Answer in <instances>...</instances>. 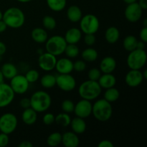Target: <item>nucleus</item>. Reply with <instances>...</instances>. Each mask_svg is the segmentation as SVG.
Here are the masks:
<instances>
[{
    "mask_svg": "<svg viewBox=\"0 0 147 147\" xmlns=\"http://www.w3.org/2000/svg\"><path fill=\"white\" fill-rule=\"evenodd\" d=\"M2 20L6 23L7 27L19 29L22 27L25 22V16L22 10L18 7H10L3 14Z\"/></svg>",
    "mask_w": 147,
    "mask_h": 147,
    "instance_id": "f257e3e1",
    "label": "nucleus"
},
{
    "mask_svg": "<svg viewBox=\"0 0 147 147\" xmlns=\"http://www.w3.org/2000/svg\"><path fill=\"white\" fill-rule=\"evenodd\" d=\"M92 114L97 121L101 122L107 121L113 114L111 103L104 98L96 100L92 106Z\"/></svg>",
    "mask_w": 147,
    "mask_h": 147,
    "instance_id": "f03ea898",
    "label": "nucleus"
},
{
    "mask_svg": "<svg viewBox=\"0 0 147 147\" xmlns=\"http://www.w3.org/2000/svg\"><path fill=\"white\" fill-rule=\"evenodd\" d=\"M31 108L37 113H42L50 108L52 98L48 93L43 90L36 91L30 98Z\"/></svg>",
    "mask_w": 147,
    "mask_h": 147,
    "instance_id": "7ed1b4c3",
    "label": "nucleus"
},
{
    "mask_svg": "<svg viewBox=\"0 0 147 147\" xmlns=\"http://www.w3.org/2000/svg\"><path fill=\"white\" fill-rule=\"evenodd\" d=\"M101 89L98 81L88 79L80 85L78 88V93L83 99L93 100L100 96L101 93Z\"/></svg>",
    "mask_w": 147,
    "mask_h": 147,
    "instance_id": "20e7f679",
    "label": "nucleus"
},
{
    "mask_svg": "<svg viewBox=\"0 0 147 147\" xmlns=\"http://www.w3.org/2000/svg\"><path fill=\"white\" fill-rule=\"evenodd\" d=\"M147 55L144 50L135 49L129 52L126 59L128 67L132 70H141L146 65Z\"/></svg>",
    "mask_w": 147,
    "mask_h": 147,
    "instance_id": "39448f33",
    "label": "nucleus"
},
{
    "mask_svg": "<svg viewBox=\"0 0 147 147\" xmlns=\"http://www.w3.org/2000/svg\"><path fill=\"white\" fill-rule=\"evenodd\" d=\"M67 42L64 37L60 35H54L47 38L45 42L46 51L55 56L60 55L64 53Z\"/></svg>",
    "mask_w": 147,
    "mask_h": 147,
    "instance_id": "423d86ee",
    "label": "nucleus"
},
{
    "mask_svg": "<svg viewBox=\"0 0 147 147\" xmlns=\"http://www.w3.org/2000/svg\"><path fill=\"white\" fill-rule=\"evenodd\" d=\"M100 27V22L96 15L86 14L80 20V30L86 34H96Z\"/></svg>",
    "mask_w": 147,
    "mask_h": 147,
    "instance_id": "0eeeda50",
    "label": "nucleus"
},
{
    "mask_svg": "<svg viewBox=\"0 0 147 147\" xmlns=\"http://www.w3.org/2000/svg\"><path fill=\"white\" fill-rule=\"evenodd\" d=\"M18 125L17 118L14 113H6L0 117V131L9 135L16 130Z\"/></svg>",
    "mask_w": 147,
    "mask_h": 147,
    "instance_id": "6e6552de",
    "label": "nucleus"
},
{
    "mask_svg": "<svg viewBox=\"0 0 147 147\" xmlns=\"http://www.w3.org/2000/svg\"><path fill=\"white\" fill-rule=\"evenodd\" d=\"M9 86L15 94H24L28 90L30 83L25 76L17 74L10 79Z\"/></svg>",
    "mask_w": 147,
    "mask_h": 147,
    "instance_id": "1a4fd4ad",
    "label": "nucleus"
},
{
    "mask_svg": "<svg viewBox=\"0 0 147 147\" xmlns=\"http://www.w3.org/2000/svg\"><path fill=\"white\" fill-rule=\"evenodd\" d=\"M56 85L57 87L65 92H70L76 86V80L70 74H59L56 76Z\"/></svg>",
    "mask_w": 147,
    "mask_h": 147,
    "instance_id": "9d476101",
    "label": "nucleus"
},
{
    "mask_svg": "<svg viewBox=\"0 0 147 147\" xmlns=\"http://www.w3.org/2000/svg\"><path fill=\"white\" fill-rule=\"evenodd\" d=\"M15 93L9 84L0 83V109L5 108L12 103Z\"/></svg>",
    "mask_w": 147,
    "mask_h": 147,
    "instance_id": "9b49d317",
    "label": "nucleus"
},
{
    "mask_svg": "<svg viewBox=\"0 0 147 147\" xmlns=\"http://www.w3.org/2000/svg\"><path fill=\"white\" fill-rule=\"evenodd\" d=\"M56 62H57L56 56L46 52V53H43L40 55L37 63H38L39 67L42 70L46 72H49L55 69Z\"/></svg>",
    "mask_w": 147,
    "mask_h": 147,
    "instance_id": "f8f14e48",
    "label": "nucleus"
},
{
    "mask_svg": "<svg viewBox=\"0 0 147 147\" xmlns=\"http://www.w3.org/2000/svg\"><path fill=\"white\" fill-rule=\"evenodd\" d=\"M143 10L139 5L138 2L131 3V4H127V7L125 9L124 14L126 19L131 23L137 22L142 18Z\"/></svg>",
    "mask_w": 147,
    "mask_h": 147,
    "instance_id": "ddd939ff",
    "label": "nucleus"
},
{
    "mask_svg": "<svg viewBox=\"0 0 147 147\" xmlns=\"http://www.w3.org/2000/svg\"><path fill=\"white\" fill-rule=\"evenodd\" d=\"M92 106L90 100L82 98L75 105L73 112L78 117L86 119L92 114Z\"/></svg>",
    "mask_w": 147,
    "mask_h": 147,
    "instance_id": "4468645a",
    "label": "nucleus"
},
{
    "mask_svg": "<svg viewBox=\"0 0 147 147\" xmlns=\"http://www.w3.org/2000/svg\"><path fill=\"white\" fill-rule=\"evenodd\" d=\"M144 80L142 72L140 70H132L131 69L125 77V82L129 87L136 88L140 86Z\"/></svg>",
    "mask_w": 147,
    "mask_h": 147,
    "instance_id": "2eb2a0df",
    "label": "nucleus"
},
{
    "mask_svg": "<svg viewBox=\"0 0 147 147\" xmlns=\"http://www.w3.org/2000/svg\"><path fill=\"white\" fill-rule=\"evenodd\" d=\"M55 68L59 74H70L73 70V63L68 57H63L57 60Z\"/></svg>",
    "mask_w": 147,
    "mask_h": 147,
    "instance_id": "dca6fc26",
    "label": "nucleus"
},
{
    "mask_svg": "<svg viewBox=\"0 0 147 147\" xmlns=\"http://www.w3.org/2000/svg\"><path fill=\"white\" fill-rule=\"evenodd\" d=\"M61 143L65 147H77L80 144V139L77 134L67 131L62 135Z\"/></svg>",
    "mask_w": 147,
    "mask_h": 147,
    "instance_id": "f3484780",
    "label": "nucleus"
},
{
    "mask_svg": "<svg viewBox=\"0 0 147 147\" xmlns=\"http://www.w3.org/2000/svg\"><path fill=\"white\" fill-rule=\"evenodd\" d=\"M67 44H77L82 38V32L80 29L73 27L66 32L64 37Z\"/></svg>",
    "mask_w": 147,
    "mask_h": 147,
    "instance_id": "a211bd4d",
    "label": "nucleus"
},
{
    "mask_svg": "<svg viewBox=\"0 0 147 147\" xmlns=\"http://www.w3.org/2000/svg\"><path fill=\"white\" fill-rule=\"evenodd\" d=\"M116 67V60L111 56L105 57L100 63V70L103 73H112Z\"/></svg>",
    "mask_w": 147,
    "mask_h": 147,
    "instance_id": "6ab92c4d",
    "label": "nucleus"
},
{
    "mask_svg": "<svg viewBox=\"0 0 147 147\" xmlns=\"http://www.w3.org/2000/svg\"><path fill=\"white\" fill-rule=\"evenodd\" d=\"M98 83L101 88L108 89L114 87L116 83V78L112 73H103L98 80Z\"/></svg>",
    "mask_w": 147,
    "mask_h": 147,
    "instance_id": "aec40b11",
    "label": "nucleus"
},
{
    "mask_svg": "<svg viewBox=\"0 0 147 147\" xmlns=\"http://www.w3.org/2000/svg\"><path fill=\"white\" fill-rule=\"evenodd\" d=\"M37 119V112L31 107L24 109L22 114V120L27 126H32L34 124Z\"/></svg>",
    "mask_w": 147,
    "mask_h": 147,
    "instance_id": "412c9836",
    "label": "nucleus"
},
{
    "mask_svg": "<svg viewBox=\"0 0 147 147\" xmlns=\"http://www.w3.org/2000/svg\"><path fill=\"white\" fill-rule=\"evenodd\" d=\"M70 125L73 131L77 134H81L84 133L86 130V127H87L84 119L78 117V116L74 118L73 120L71 119Z\"/></svg>",
    "mask_w": 147,
    "mask_h": 147,
    "instance_id": "4be33fe9",
    "label": "nucleus"
},
{
    "mask_svg": "<svg viewBox=\"0 0 147 147\" xmlns=\"http://www.w3.org/2000/svg\"><path fill=\"white\" fill-rule=\"evenodd\" d=\"M67 17L71 22L77 23L80 22V19L83 17V14L80 7L76 5H72L67 9Z\"/></svg>",
    "mask_w": 147,
    "mask_h": 147,
    "instance_id": "5701e85b",
    "label": "nucleus"
},
{
    "mask_svg": "<svg viewBox=\"0 0 147 147\" xmlns=\"http://www.w3.org/2000/svg\"><path fill=\"white\" fill-rule=\"evenodd\" d=\"M31 37L35 42L45 43L48 38V34L45 29L41 28V27H37L32 31Z\"/></svg>",
    "mask_w": 147,
    "mask_h": 147,
    "instance_id": "b1692460",
    "label": "nucleus"
},
{
    "mask_svg": "<svg viewBox=\"0 0 147 147\" xmlns=\"http://www.w3.org/2000/svg\"><path fill=\"white\" fill-rule=\"evenodd\" d=\"M120 37V31L116 27H109L105 32V39L109 44H114Z\"/></svg>",
    "mask_w": 147,
    "mask_h": 147,
    "instance_id": "393cba45",
    "label": "nucleus"
},
{
    "mask_svg": "<svg viewBox=\"0 0 147 147\" xmlns=\"http://www.w3.org/2000/svg\"><path fill=\"white\" fill-rule=\"evenodd\" d=\"M1 70L4 78H7L8 80L12 78L14 76L17 75V73H18L17 67L14 64L10 63H4L1 66Z\"/></svg>",
    "mask_w": 147,
    "mask_h": 147,
    "instance_id": "a878e982",
    "label": "nucleus"
},
{
    "mask_svg": "<svg viewBox=\"0 0 147 147\" xmlns=\"http://www.w3.org/2000/svg\"><path fill=\"white\" fill-rule=\"evenodd\" d=\"M47 5L52 11L58 12L65 8L67 0H46Z\"/></svg>",
    "mask_w": 147,
    "mask_h": 147,
    "instance_id": "bb28decb",
    "label": "nucleus"
},
{
    "mask_svg": "<svg viewBox=\"0 0 147 147\" xmlns=\"http://www.w3.org/2000/svg\"><path fill=\"white\" fill-rule=\"evenodd\" d=\"M82 58L84 60V61L88 62V63H93L96 61L98 57V53L95 49L92 47H88L82 52Z\"/></svg>",
    "mask_w": 147,
    "mask_h": 147,
    "instance_id": "cd10ccee",
    "label": "nucleus"
},
{
    "mask_svg": "<svg viewBox=\"0 0 147 147\" xmlns=\"http://www.w3.org/2000/svg\"><path fill=\"white\" fill-rule=\"evenodd\" d=\"M40 84L45 88H52L56 85V76L52 74H45L40 79Z\"/></svg>",
    "mask_w": 147,
    "mask_h": 147,
    "instance_id": "c85d7f7f",
    "label": "nucleus"
},
{
    "mask_svg": "<svg viewBox=\"0 0 147 147\" xmlns=\"http://www.w3.org/2000/svg\"><path fill=\"white\" fill-rule=\"evenodd\" d=\"M138 40L134 35H128L124 38L123 42V46L125 50L128 52H131L132 50L136 49L137 47Z\"/></svg>",
    "mask_w": 147,
    "mask_h": 147,
    "instance_id": "c756f323",
    "label": "nucleus"
},
{
    "mask_svg": "<svg viewBox=\"0 0 147 147\" xmlns=\"http://www.w3.org/2000/svg\"><path fill=\"white\" fill-rule=\"evenodd\" d=\"M119 96H120V93H119V90L116 88L112 87L106 89L103 98L109 101V103H112L113 102H116L119 98Z\"/></svg>",
    "mask_w": 147,
    "mask_h": 147,
    "instance_id": "7c9ffc66",
    "label": "nucleus"
},
{
    "mask_svg": "<svg viewBox=\"0 0 147 147\" xmlns=\"http://www.w3.org/2000/svg\"><path fill=\"white\" fill-rule=\"evenodd\" d=\"M55 122L57 124L63 127H67L70 126L71 122V118L69 116V113H60L57 114L55 118Z\"/></svg>",
    "mask_w": 147,
    "mask_h": 147,
    "instance_id": "2f4dec72",
    "label": "nucleus"
},
{
    "mask_svg": "<svg viewBox=\"0 0 147 147\" xmlns=\"http://www.w3.org/2000/svg\"><path fill=\"white\" fill-rule=\"evenodd\" d=\"M62 142V134L59 132H54L48 136L47 139V144L48 146H57Z\"/></svg>",
    "mask_w": 147,
    "mask_h": 147,
    "instance_id": "473e14b6",
    "label": "nucleus"
},
{
    "mask_svg": "<svg viewBox=\"0 0 147 147\" xmlns=\"http://www.w3.org/2000/svg\"><path fill=\"white\" fill-rule=\"evenodd\" d=\"M79 47L76 44H67L64 53L68 58H75L79 55Z\"/></svg>",
    "mask_w": 147,
    "mask_h": 147,
    "instance_id": "72a5a7b5",
    "label": "nucleus"
},
{
    "mask_svg": "<svg viewBox=\"0 0 147 147\" xmlns=\"http://www.w3.org/2000/svg\"><path fill=\"white\" fill-rule=\"evenodd\" d=\"M42 25L45 29L48 30H54L57 25V22L54 17L51 16L47 15L43 17L42 19Z\"/></svg>",
    "mask_w": 147,
    "mask_h": 147,
    "instance_id": "f704fd0d",
    "label": "nucleus"
},
{
    "mask_svg": "<svg viewBox=\"0 0 147 147\" xmlns=\"http://www.w3.org/2000/svg\"><path fill=\"white\" fill-rule=\"evenodd\" d=\"M25 78L27 80V81L30 83H35L40 78V74H39L38 71L36 70H30L26 73Z\"/></svg>",
    "mask_w": 147,
    "mask_h": 147,
    "instance_id": "c9c22d12",
    "label": "nucleus"
},
{
    "mask_svg": "<svg viewBox=\"0 0 147 147\" xmlns=\"http://www.w3.org/2000/svg\"><path fill=\"white\" fill-rule=\"evenodd\" d=\"M62 110L65 112V113H73V111H74L75 108V104L71 100H69V99H66L63 101L61 104Z\"/></svg>",
    "mask_w": 147,
    "mask_h": 147,
    "instance_id": "e433bc0d",
    "label": "nucleus"
},
{
    "mask_svg": "<svg viewBox=\"0 0 147 147\" xmlns=\"http://www.w3.org/2000/svg\"><path fill=\"white\" fill-rule=\"evenodd\" d=\"M101 76V71L100 69L98 68H92L88 73V77L89 80H95V81H98L99 78Z\"/></svg>",
    "mask_w": 147,
    "mask_h": 147,
    "instance_id": "4c0bfd02",
    "label": "nucleus"
},
{
    "mask_svg": "<svg viewBox=\"0 0 147 147\" xmlns=\"http://www.w3.org/2000/svg\"><path fill=\"white\" fill-rule=\"evenodd\" d=\"M86 63L84 60H77L73 63V70L77 72H83L86 70Z\"/></svg>",
    "mask_w": 147,
    "mask_h": 147,
    "instance_id": "58836bf2",
    "label": "nucleus"
},
{
    "mask_svg": "<svg viewBox=\"0 0 147 147\" xmlns=\"http://www.w3.org/2000/svg\"><path fill=\"white\" fill-rule=\"evenodd\" d=\"M55 116L53 113H45L42 118V122L46 126H50L55 122Z\"/></svg>",
    "mask_w": 147,
    "mask_h": 147,
    "instance_id": "ea45409f",
    "label": "nucleus"
},
{
    "mask_svg": "<svg viewBox=\"0 0 147 147\" xmlns=\"http://www.w3.org/2000/svg\"><path fill=\"white\" fill-rule=\"evenodd\" d=\"M84 41L88 46L93 45L96 41L95 34H86L84 37Z\"/></svg>",
    "mask_w": 147,
    "mask_h": 147,
    "instance_id": "a19ab883",
    "label": "nucleus"
},
{
    "mask_svg": "<svg viewBox=\"0 0 147 147\" xmlns=\"http://www.w3.org/2000/svg\"><path fill=\"white\" fill-rule=\"evenodd\" d=\"M9 142V135L1 132L0 133V147H5L8 145Z\"/></svg>",
    "mask_w": 147,
    "mask_h": 147,
    "instance_id": "79ce46f5",
    "label": "nucleus"
},
{
    "mask_svg": "<svg viewBox=\"0 0 147 147\" xmlns=\"http://www.w3.org/2000/svg\"><path fill=\"white\" fill-rule=\"evenodd\" d=\"M20 105L22 109H26L31 107V103H30V99L27 98H23L20 100Z\"/></svg>",
    "mask_w": 147,
    "mask_h": 147,
    "instance_id": "37998d69",
    "label": "nucleus"
},
{
    "mask_svg": "<svg viewBox=\"0 0 147 147\" xmlns=\"http://www.w3.org/2000/svg\"><path fill=\"white\" fill-rule=\"evenodd\" d=\"M139 37L142 41L147 42V27H144L139 32Z\"/></svg>",
    "mask_w": 147,
    "mask_h": 147,
    "instance_id": "c03bdc74",
    "label": "nucleus"
},
{
    "mask_svg": "<svg viewBox=\"0 0 147 147\" xmlns=\"http://www.w3.org/2000/svg\"><path fill=\"white\" fill-rule=\"evenodd\" d=\"M98 147H113L114 145L112 143L111 141L109 140H102L99 142V144H98Z\"/></svg>",
    "mask_w": 147,
    "mask_h": 147,
    "instance_id": "a18cd8bd",
    "label": "nucleus"
},
{
    "mask_svg": "<svg viewBox=\"0 0 147 147\" xmlns=\"http://www.w3.org/2000/svg\"><path fill=\"white\" fill-rule=\"evenodd\" d=\"M19 147H32L33 144L29 141H23L21 143L19 144Z\"/></svg>",
    "mask_w": 147,
    "mask_h": 147,
    "instance_id": "49530a36",
    "label": "nucleus"
},
{
    "mask_svg": "<svg viewBox=\"0 0 147 147\" xmlns=\"http://www.w3.org/2000/svg\"><path fill=\"white\" fill-rule=\"evenodd\" d=\"M7 51V47L3 42L0 41V55L2 56Z\"/></svg>",
    "mask_w": 147,
    "mask_h": 147,
    "instance_id": "de8ad7c7",
    "label": "nucleus"
},
{
    "mask_svg": "<svg viewBox=\"0 0 147 147\" xmlns=\"http://www.w3.org/2000/svg\"><path fill=\"white\" fill-rule=\"evenodd\" d=\"M138 4L140 6L141 8L142 9V10L147 9V0H139Z\"/></svg>",
    "mask_w": 147,
    "mask_h": 147,
    "instance_id": "09e8293b",
    "label": "nucleus"
},
{
    "mask_svg": "<svg viewBox=\"0 0 147 147\" xmlns=\"http://www.w3.org/2000/svg\"><path fill=\"white\" fill-rule=\"evenodd\" d=\"M7 26L6 24V23L3 21L2 20H0V33H2L7 30Z\"/></svg>",
    "mask_w": 147,
    "mask_h": 147,
    "instance_id": "8fccbe9b",
    "label": "nucleus"
},
{
    "mask_svg": "<svg viewBox=\"0 0 147 147\" xmlns=\"http://www.w3.org/2000/svg\"><path fill=\"white\" fill-rule=\"evenodd\" d=\"M145 45H146V43H145L144 42L140 40V41H138L137 47H136V48L141 49V50H144Z\"/></svg>",
    "mask_w": 147,
    "mask_h": 147,
    "instance_id": "3c124183",
    "label": "nucleus"
},
{
    "mask_svg": "<svg viewBox=\"0 0 147 147\" xmlns=\"http://www.w3.org/2000/svg\"><path fill=\"white\" fill-rule=\"evenodd\" d=\"M137 1H138V0H123V2H125L126 4H131V3L136 2Z\"/></svg>",
    "mask_w": 147,
    "mask_h": 147,
    "instance_id": "603ef678",
    "label": "nucleus"
},
{
    "mask_svg": "<svg viewBox=\"0 0 147 147\" xmlns=\"http://www.w3.org/2000/svg\"><path fill=\"white\" fill-rule=\"evenodd\" d=\"M4 76H3L2 73H1V69H0V83H3V82H4Z\"/></svg>",
    "mask_w": 147,
    "mask_h": 147,
    "instance_id": "864d4df0",
    "label": "nucleus"
},
{
    "mask_svg": "<svg viewBox=\"0 0 147 147\" xmlns=\"http://www.w3.org/2000/svg\"><path fill=\"white\" fill-rule=\"evenodd\" d=\"M17 1L21 3H27V2H30V1H32V0H17Z\"/></svg>",
    "mask_w": 147,
    "mask_h": 147,
    "instance_id": "5fc2aeb1",
    "label": "nucleus"
},
{
    "mask_svg": "<svg viewBox=\"0 0 147 147\" xmlns=\"http://www.w3.org/2000/svg\"><path fill=\"white\" fill-rule=\"evenodd\" d=\"M142 75H143L144 79H147V70H145L142 73Z\"/></svg>",
    "mask_w": 147,
    "mask_h": 147,
    "instance_id": "6e6d98bb",
    "label": "nucleus"
},
{
    "mask_svg": "<svg viewBox=\"0 0 147 147\" xmlns=\"http://www.w3.org/2000/svg\"><path fill=\"white\" fill-rule=\"evenodd\" d=\"M144 27H147V19H144Z\"/></svg>",
    "mask_w": 147,
    "mask_h": 147,
    "instance_id": "4d7b16f0",
    "label": "nucleus"
},
{
    "mask_svg": "<svg viewBox=\"0 0 147 147\" xmlns=\"http://www.w3.org/2000/svg\"><path fill=\"white\" fill-rule=\"evenodd\" d=\"M2 17H3V13L1 12V11L0 10V20H2Z\"/></svg>",
    "mask_w": 147,
    "mask_h": 147,
    "instance_id": "13d9d810",
    "label": "nucleus"
},
{
    "mask_svg": "<svg viewBox=\"0 0 147 147\" xmlns=\"http://www.w3.org/2000/svg\"><path fill=\"white\" fill-rule=\"evenodd\" d=\"M1 59H2V56L0 55V61H1Z\"/></svg>",
    "mask_w": 147,
    "mask_h": 147,
    "instance_id": "bf43d9fd",
    "label": "nucleus"
}]
</instances>
